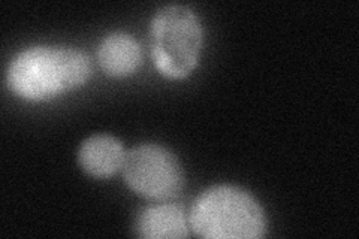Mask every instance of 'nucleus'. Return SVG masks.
<instances>
[{
	"label": "nucleus",
	"mask_w": 359,
	"mask_h": 239,
	"mask_svg": "<svg viewBox=\"0 0 359 239\" xmlns=\"http://www.w3.org/2000/svg\"><path fill=\"white\" fill-rule=\"evenodd\" d=\"M151 57L162 75L184 78L199 60L204 30L192 9L170 5L157 13L151 21Z\"/></svg>",
	"instance_id": "obj_3"
},
{
	"label": "nucleus",
	"mask_w": 359,
	"mask_h": 239,
	"mask_svg": "<svg viewBox=\"0 0 359 239\" xmlns=\"http://www.w3.org/2000/svg\"><path fill=\"white\" fill-rule=\"evenodd\" d=\"M121 170L130 190L153 200L177 196L184 183L178 158L166 148L154 144L138 145L126 151Z\"/></svg>",
	"instance_id": "obj_4"
},
{
	"label": "nucleus",
	"mask_w": 359,
	"mask_h": 239,
	"mask_svg": "<svg viewBox=\"0 0 359 239\" xmlns=\"http://www.w3.org/2000/svg\"><path fill=\"white\" fill-rule=\"evenodd\" d=\"M92 74L87 54L65 47H33L20 53L8 69L13 92L29 100H45L81 87Z\"/></svg>",
	"instance_id": "obj_1"
},
{
	"label": "nucleus",
	"mask_w": 359,
	"mask_h": 239,
	"mask_svg": "<svg viewBox=\"0 0 359 239\" xmlns=\"http://www.w3.org/2000/svg\"><path fill=\"white\" fill-rule=\"evenodd\" d=\"M135 231L147 239H182L189 235L184 214L174 205H154L142 210L135 221Z\"/></svg>",
	"instance_id": "obj_7"
},
{
	"label": "nucleus",
	"mask_w": 359,
	"mask_h": 239,
	"mask_svg": "<svg viewBox=\"0 0 359 239\" xmlns=\"http://www.w3.org/2000/svg\"><path fill=\"white\" fill-rule=\"evenodd\" d=\"M99 64L111 76H128L138 69L141 63V48L128 33H111L97 51Z\"/></svg>",
	"instance_id": "obj_6"
},
{
	"label": "nucleus",
	"mask_w": 359,
	"mask_h": 239,
	"mask_svg": "<svg viewBox=\"0 0 359 239\" xmlns=\"http://www.w3.org/2000/svg\"><path fill=\"white\" fill-rule=\"evenodd\" d=\"M125 156V148L114 136L95 135L83 142L78 162L88 175L108 178L121 169Z\"/></svg>",
	"instance_id": "obj_5"
},
{
	"label": "nucleus",
	"mask_w": 359,
	"mask_h": 239,
	"mask_svg": "<svg viewBox=\"0 0 359 239\" xmlns=\"http://www.w3.org/2000/svg\"><path fill=\"white\" fill-rule=\"evenodd\" d=\"M190 227L208 239H257L266 232V217L257 200L233 186H216L196 199Z\"/></svg>",
	"instance_id": "obj_2"
}]
</instances>
